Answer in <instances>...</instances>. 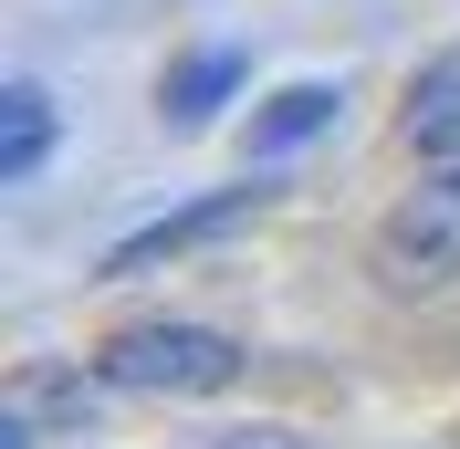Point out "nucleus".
Returning a JSON list of instances; mask_svg holds the SVG:
<instances>
[{
  "label": "nucleus",
  "instance_id": "3",
  "mask_svg": "<svg viewBox=\"0 0 460 449\" xmlns=\"http://www.w3.org/2000/svg\"><path fill=\"white\" fill-rule=\"evenodd\" d=\"M252 209H261V189H209V198H189V209H168V220H146L137 241H115V251H105V282H137V272H157V261H189L199 241L241 230Z\"/></svg>",
  "mask_w": 460,
  "mask_h": 449
},
{
  "label": "nucleus",
  "instance_id": "4",
  "mask_svg": "<svg viewBox=\"0 0 460 449\" xmlns=\"http://www.w3.org/2000/svg\"><path fill=\"white\" fill-rule=\"evenodd\" d=\"M230 94H241V53H220V42H209V53L168 63V84H157V115H168V126H209Z\"/></svg>",
  "mask_w": 460,
  "mask_h": 449
},
{
  "label": "nucleus",
  "instance_id": "8",
  "mask_svg": "<svg viewBox=\"0 0 460 449\" xmlns=\"http://www.w3.org/2000/svg\"><path fill=\"white\" fill-rule=\"evenodd\" d=\"M209 449H304V439H272V428H241V439H209Z\"/></svg>",
  "mask_w": 460,
  "mask_h": 449
},
{
  "label": "nucleus",
  "instance_id": "6",
  "mask_svg": "<svg viewBox=\"0 0 460 449\" xmlns=\"http://www.w3.org/2000/svg\"><path fill=\"white\" fill-rule=\"evenodd\" d=\"M42 157H53V94H42V84H11V94H0V178L22 189Z\"/></svg>",
  "mask_w": 460,
  "mask_h": 449
},
{
  "label": "nucleus",
  "instance_id": "1",
  "mask_svg": "<svg viewBox=\"0 0 460 449\" xmlns=\"http://www.w3.org/2000/svg\"><path fill=\"white\" fill-rule=\"evenodd\" d=\"M94 376L137 387V397H220V387H241V345L220 324H126L94 356Z\"/></svg>",
  "mask_w": 460,
  "mask_h": 449
},
{
  "label": "nucleus",
  "instance_id": "7",
  "mask_svg": "<svg viewBox=\"0 0 460 449\" xmlns=\"http://www.w3.org/2000/svg\"><path fill=\"white\" fill-rule=\"evenodd\" d=\"M324 126H335V84H283L272 105L252 115V157H283V146L324 136Z\"/></svg>",
  "mask_w": 460,
  "mask_h": 449
},
{
  "label": "nucleus",
  "instance_id": "5",
  "mask_svg": "<svg viewBox=\"0 0 460 449\" xmlns=\"http://www.w3.org/2000/svg\"><path fill=\"white\" fill-rule=\"evenodd\" d=\"M429 168H460V53L439 63V74H419V94H408V126H398Z\"/></svg>",
  "mask_w": 460,
  "mask_h": 449
},
{
  "label": "nucleus",
  "instance_id": "2",
  "mask_svg": "<svg viewBox=\"0 0 460 449\" xmlns=\"http://www.w3.org/2000/svg\"><path fill=\"white\" fill-rule=\"evenodd\" d=\"M376 282H387V293H439V282H460V168L419 178V189L376 220Z\"/></svg>",
  "mask_w": 460,
  "mask_h": 449
}]
</instances>
